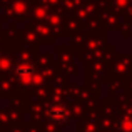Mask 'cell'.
Returning <instances> with one entry per match:
<instances>
[{"instance_id":"cell-1","label":"cell","mask_w":132,"mask_h":132,"mask_svg":"<svg viewBox=\"0 0 132 132\" xmlns=\"http://www.w3.org/2000/svg\"><path fill=\"white\" fill-rule=\"evenodd\" d=\"M47 114H48V119L54 120V122H64V120L67 119V110H65V107L59 105V104L52 105Z\"/></svg>"}]
</instances>
